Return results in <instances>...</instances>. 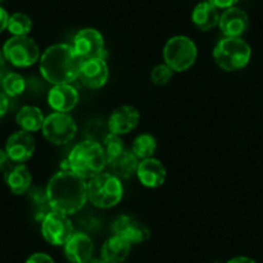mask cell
Here are the masks:
<instances>
[{"label":"cell","instance_id":"1","mask_svg":"<svg viewBox=\"0 0 263 263\" xmlns=\"http://www.w3.org/2000/svg\"><path fill=\"white\" fill-rule=\"evenodd\" d=\"M48 203L52 211L74 214L87 203V182L71 171L55 173L45 187Z\"/></svg>","mask_w":263,"mask_h":263},{"label":"cell","instance_id":"2","mask_svg":"<svg viewBox=\"0 0 263 263\" xmlns=\"http://www.w3.org/2000/svg\"><path fill=\"white\" fill-rule=\"evenodd\" d=\"M83 60L69 44H54L40 55V72L53 85L70 84L79 78Z\"/></svg>","mask_w":263,"mask_h":263},{"label":"cell","instance_id":"3","mask_svg":"<svg viewBox=\"0 0 263 263\" xmlns=\"http://www.w3.org/2000/svg\"><path fill=\"white\" fill-rule=\"evenodd\" d=\"M69 169L82 177L83 179H90L102 173L107 165L105 153L101 143L97 141L87 140L78 143L67 158Z\"/></svg>","mask_w":263,"mask_h":263},{"label":"cell","instance_id":"4","mask_svg":"<svg viewBox=\"0 0 263 263\" xmlns=\"http://www.w3.org/2000/svg\"><path fill=\"white\" fill-rule=\"evenodd\" d=\"M123 191L121 181L112 173H100L87 183V199L101 209L118 205L123 197Z\"/></svg>","mask_w":263,"mask_h":263},{"label":"cell","instance_id":"5","mask_svg":"<svg viewBox=\"0 0 263 263\" xmlns=\"http://www.w3.org/2000/svg\"><path fill=\"white\" fill-rule=\"evenodd\" d=\"M252 57L249 44L241 37H224L219 40L213 50V58L224 71L244 69Z\"/></svg>","mask_w":263,"mask_h":263},{"label":"cell","instance_id":"6","mask_svg":"<svg viewBox=\"0 0 263 263\" xmlns=\"http://www.w3.org/2000/svg\"><path fill=\"white\" fill-rule=\"evenodd\" d=\"M164 60L173 71H186L195 63L197 58L196 44L190 37L179 35L171 37L163 50Z\"/></svg>","mask_w":263,"mask_h":263},{"label":"cell","instance_id":"7","mask_svg":"<svg viewBox=\"0 0 263 263\" xmlns=\"http://www.w3.org/2000/svg\"><path fill=\"white\" fill-rule=\"evenodd\" d=\"M7 62L16 67H30L40 60V49L29 36H12L3 45Z\"/></svg>","mask_w":263,"mask_h":263},{"label":"cell","instance_id":"8","mask_svg":"<svg viewBox=\"0 0 263 263\" xmlns=\"http://www.w3.org/2000/svg\"><path fill=\"white\" fill-rule=\"evenodd\" d=\"M43 135L50 143L57 146L67 145L77 136L78 126L69 114L53 112L44 119Z\"/></svg>","mask_w":263,"mask_h":263},{"label":"cell","instance_id":"9","mask_svg":"<svg viewBox=\"0 0 263 263\" xmlns=\"http://www.w3.org/2000/svg\"><path fill=\"white\" fill-rule=\"evenodd\" d=\"M42 235L50 245L61 247L74 235V226L66 214L50 211L42 221Z\"/></svg>","mask_w":263,"mask_h":263},{"label":"cell","instance_id":"10","mask_svg":"<svg viewBox=\"0 0 263 263\" xmlns=\"http://www.w3.org/2000/svg\"><path fill=\"white\" fill-rule=\"evenodd\" d=\"M72 47L83 61L95 60V58L105 60V40L102 34L96 29L80 30L75 35Z\"/></svg>","mask_w":263,"mask_h":263},{"label":"cell","instance_id":"11","mask_svg":"<svg viewBox=\"0 0 263 263\" xmlns=\"http://www.w3.org/2000/svg\"><path fill=\"white\" fill-rule=\"evenodd\" d=\"M112 232L115 236L126 240L130 245L141 244L150 239V230L135 217L121 216L114 222Z\"/></svg>","mask_w":263,"mask_h":263},{"label":"cell","instance_id":"12","mask_svg":"<svg viewBox=\"0 0 263 263\" xmlns=\"http://www.w3.org/2000/svg\"><path fill=\"white\" fill-rule=\"evenodd\" d=\"M12 163L24 164L30 160L35 153V140L31 133L25 130L14 132L8 137L6 142V148Z\"/></svg>","mask_w":263,"mask_h":263},{"label":"cell","instance_id":"13","mask_svg":"<svg viewBox=\"0 0 263 263\" xmlns=\"http://www.w3.org/2000/svg\"><path fill=\"white\" fill-rule=\"evenodd\" d=\"M93 250L95 245L92 239L83 232H74L63 245V253L70 263H88L92 259Z\"/></svg>","mask_w":263,"mask_h":263},{"label":"cell","instance_id":"14","mask_svg":"<svg viewBox=\"0 0 263 263\" xmlns=\"http://www.w3.org/2000/svg\"><path fill=\"white\" fill-rule=\"evenodd\" d=\"M83 84L89 89H100L107 83L108 67L103 58L83 61L79 74Z\"/></svg>","mask_w":263,"mask_h":263},{"label":"cell","instance_id":"15","mask_svg":"<svg viewBox=\"0 0 263 263\" xmlns=\"http://www.w3.org/2000/svg\"><path fill=\"white\" fill-rule=\"evenodd\" d=\"M218 26L226 37H241L249 27V17L242 9L231 7L219 16Z\"/></svg>","mask_w":263,"mask_h":263},{"label":"cell","instance_id":"16","mask_svg":"<svg viewBox=\"0 0 263 263\" xmlns=\"http://www.w3.org/2000/svg\"><path fill=\"white\" fill-rule=\"evenodd\" d=\"M79 93L72 85H54L48 93V103L55 112L67 114L77 107Z\"/></svg>","mask_w":263,"mask_h":263},{"label":"cell","instance_id":"17","mask_svg":"<svg viewBox=\"0 0 263 263\" xmlns=\"http://www.w3.org/2000/svg\"><path fill=\"white\" fill-rule=\"evenodd\" d=\"M140 123V112L133 106H120L116 108L108 120V129L114 135H126Z\"/></svg>","mask_w":263,"mask_h":263},{"label":"cell","instance_id":"18","mask_svg":"<svg viewBox=\"0 0 263 263\" xmlns=\"http://www.w3.org/2000/svg\"><path fill=\"white\" fill-rule=\"evenodd\" d=\"M137 177L141 183L148 189H158L163 186L166 178V169L158 159H143L137 168Z\"/></svg>","mask_w":263,"mask_h":263},{"label":"cell","instance_id":"19","mask_svg":"<svg viewBox=\"0 0 263 263\" xmlns=\"http://www.w3.org/2000/svg\"><path fill=\"white\" fill-rule=\"evenodd\" d=\"M4 181L14 195H24L31 189L32 176L25 164L14 163L4 172Z\"/></svg>","mask_w":263,"mask_h":263},{"label":"cell","instance_id":"20","mask_svg":"<svg viewBox=\"0 0 263 263\" xmlns=\"http://www.w3.org/2000/svg\"><path fill=\"white\" fill-rule=\"evenodd\" d=\"M191 20L199 30L211 31L219 24L218 8L212 6L209 2H201L192 11Z\"/></svg>","mask_w":263,"mask_h":263},{"label":"cell","instance_id":"21","mask_svg":"<svg viewBox=\"0 0 263 263\" xmlns=\"http://www.w3.org/2000/svg\"><path fill=\"white\" fill-rule=\"evenodd\" d=\"M130 247L126 240L114 235L102 245L101 258L106 263H123L130 253Z\"/></svg>","mask_w":263,"mask_h":263},{"label":"cell","instance_id":"22","mask_svg":"<svg viewBox=\"0 0 263 263\" xmlns=\"http://www.w3.org/2000/svg\"><path fill=\"white\" fill-rule=\"evenodd\" d=\"M111 172L114 176L119 179H129L135 173H137L138 168V158L132 153V151L124 150L123 153L111 161H108Z\"/></svg>","mask_w":263,"mask_h":263},{"label":"cell","instance_id":"23","mask_svg":"<svg viewBox=\"0 0 263 263\" xmlns=\"http://www.w3.org/2000/svg\"><path fill=\"white\" fill-rule=\"evenodd\" d=\"M44 119L42 110L35 106H24L16 116L17 124L21 126L22 130L29 133H34L42 129Z\"/></svg>","mask_w":263,"mask_h":263},{"label":"cell","instance_id":"24","mask_svg":"<svg viewBox=\"0 0 263 263\" xmlns=\"http://www.w3.org/2000/svg\"><path fill=\"white\" fill-rule=\"evenodd\" d=\"M156 148H158V142H156L155 137H153L151 135H140L138 137H136L135 142H133L132 153L138 159L143 160V159L153 158Z\"/></svg>","mask_w":263,"mask_h":263},{"label":"cell","instance_id":"25","mask_svg":"<svg viewBox=\"0 0 263 263\" xmlns=\"http://www.w3.org/2000/svg\"><path fill=\"white\" fill-rule=\"evenodd\" d=\"M2 88L8 97H17L25 92L26 82L24 77L17 72H7L2 79Z\"/></svg>","mask_w":263,"mask_h":263},{"label":"cell","instance_id":"26","mask_svg":"<svg viewBox=\"0 0 263 263\" xmlns=\"http://www.w3.org/2000/svg\"><path fill=\"white\" fill-rule=\"evenodd\" d=\"M7 30L13 36H27V34L32 30V21L27 14L13 13L9 16Z\"/></svg>","mask_w":263,"mask_h":263},{"label":"cell","instance_id":"27","mask_svg":"<svg viewBox=\"0 0 263 263\" xmlns=\"http://www.w3.org/2000/svg\"><path fill=\"white\" fill-rule=\"evenodd\" d=\"M27 192H29L30 201L34 205L35 211H36V219L43 221V218L50 212L48 211V208L50 209V206L49 203H48L47 192L42 187H31Z\"/></svg>","mask_w":263,"mask_h":263},{"label":"cell","instance_id":"28","mask_svg":"<svg viewBox=\"0 0 263 263\" xmlns=\"http://www.w3.org/2000/svg\"><path fill=\"white\" fill-rule=\"evenodd\" d=\"M102 148L103 153H105L106 160L111 161L112 159H115L116 156L120 155L124 151V145L121 138L118 135H114V133H108L107 136H105L102 142Z\"/></svg>","mask_w":263,"mask_h":263},{"label":"cell","instance_id":"29","mask_svg":"<svg viewBox=\"0 0 263 263\" xmlns=\"http://www.w3.org/2000/svg\"><path fill=\"white\" fill-rule=\"evenodd\" d=\"M173 77V70L166 63L155 66L151 71V82L156 85H165L171 82Z\"/></svg>","mask_w":263,"mask_h":263},{"label":"cell","instance_id":"30","mask_svg":"<svg viewBox=\"0 0 263 263\" xmlns=\"http://www.w3.org/2000/svg\"><path fill=\"white\" fill-rule=\"evenodd\" d=\"M25 263H55L54 259L47 253H34L30 255Z\"/></svg>","mask_w":263,"mask_h":263},{"label":"cell","instance_id":"31","mask_svg":"<svg viewBox=\"0 0 263 263\" xmlns=\"http://www.w3.org/2000/svg\"><path fill=\"white\" fill-rule=\"evenodd\" d=\"M212 6H214L216 8H222V9H227L231 8V7H235L237 3H239L240 0H206Z\"/></svg>","mask_w":263,"mask_h":263},{"label":"cell","instance_id":"32","mask_svg":"<svg viewBox=\"0 0 263 263\" xmlns=\"http://www.w3.org/2000/svg\"><path fill=\"white\" fill-rule=\"evenodd\" d=\"M12 165V160L6 150L0 148V172H6Z\"/></svg>","mask_w":263,"mask_h":263},{"label":"cell","instance_id":"33","mask_svg":"<svg viewBox=\"0 0 263 263\" xmlns=\"http://www.w3.org/2000/svg\"><path fill=\"white\" fill-rule=\"evenodd\" d=\"M8 108H9L8 96H7L4 92H0V119L6 115Z\"/></svg>","mask_w":263,"mask_h":263},{"label":"cell","instance_id":"34","mask_svg":"<svg viewBox=\"0 0 263 263\" xmlns=\"http://www.w3.org/2000/svg\"><path fill=\"white\" fill-rule=\"evenodd\" d=\"M8 20H9V14L7 13L6 9L3 7H0V34L7 30V26H8Z\"/></svg>","mask_w":263,"mask_h":263},{"label":"cell","instance_id":"35","mask_svg":"<svg viewBox=\"0 0 263 263\" xmlns=\"http://www.w3.org/2000/svg\"><path fill=\"white\" fill-rule=\"evenodd\" d=\"M226 263H257L254 259L249 257H244V255H239V257L231 258L230 260H227Z\"/></svg>","mask_w":263,"mask_h":263},{"label":"cell","instance_id":"36","mask_svg":"<svg viewBox=\"0 0 263 263\" xmlns=\"http://www.w3.org/2000/svg\"><path fill=\"white\" fill-rule=\"evenodd\" d=\"M6 63H7V60L3 54V50H0V80L3 79L2 74H3L4 70H6Z\"/></svg>","mask_w":263,"mask_h":263},{"label":"cell","instance_id":"37","mask_svg":"<svg viewBox=\"0 0 263 263\" xmlns=\"http://www.w3.org/2000/svg\"><path fill=\"white\" fill-rule=\"evenodd\" d=\"M88 263H106V262L102 259V258H101V259H93L92 258V259H90Z\"/></svg>","mask_w":263,"mask_h":263}]
</instances>
